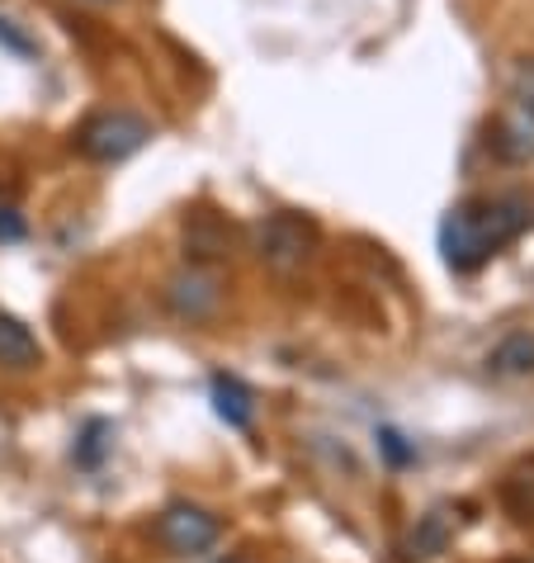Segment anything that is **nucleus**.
Here are the masks:
<instances>
[{"mask_svg": "<svg viewBox=\"0 0 534 563\" xmlns=\"http://www.w3.org/2000/svg\"><path fill=\"white\" fill-rule=\"evenodd\" d=\"M218 563H242V559H218Z\"/></svg>", "mask_w": 534, "mask_h": 563, "instance_id": "f3484780", "label": "nucleus"}, {"mask_svg": "<svg viewBox=\"0 0 534 563\" xmlns=\"http://www.w3.org/2000/svg\"><path fill=\"white\" fill-rule=\"evenodd\" d=\"M24 238V218L14 209H0V242H20Z\"/></svg>", "mask_w": 534, "mask_h": 563, "instance_id": "4468645a", "label": "nucleus"}, {"mask_svg": "<svg viewBox=\"0 0 534 563\" xmlns=\"http://www.w3.org/2000/svg\"><path fill=\"white\" fill-rule=\"evenodd\" d=\"M218 303H223V285H218L209 265H185V271L166 279V308L180 322H209Z\"/></svg>", "mask_w": 534, "mask_h": 563, "instance_id": "39448f33", "label": "nucleus"}, {"mask_svg": "<svg viewBox=\"0 0 534 563\" xmlns=\"http://www.w3.org/2000/svg\"><path fill=\"white\" fill-rule=\"evenodd\" d=\"M530 228V205L525 199H464L445 213L440 223V252H445L449 271H478L482 261H492L501 246L515 242Z\"/></svg>", "mask_w": 534, "mask_h": 563, "instance_id": "f257e3e1", "label": "nucleus"}, {"mask_svg": "<svg viewBox=\"0 0 534 563\" xmlns=\"http://www.w3.org/2000/svg\"><path fill=\"white\" fill-rule=\"evenodd\" d=\"M104 435H109V427L104 421H90L86 427V435H81V450H76V464H86V468H96L100 464V455H104Z\"/></svg>", "mask_w": 534, "mask_h": 563, "instance_id": "ddd939ff", "label": "nucleus"}, {"mask_svg": "<svg viewBox=\"0 0 534 563\" xmlns=\"http://www.w3.org/2000/svg\"><path fill=\"white\" fill-rule=\"evenodd\" d=\"M227 242H232V232L209 213H194L190 223H185V246H190L194 261H218L227 252Z\"/></svg>", "mask_w": 534, "mask_h": 563, "instance_id": "1a4fd4ad", "label": "nucleus"}, {"mask_svg": "<svg viewBox=\"0 0 534 563\" xmlns=\"http://www.w3.org/2000/svg\"><path fill=\"white\" fill-rule=\"evenodd\" d=\"M445 544H449V516L445 511H431L426 521L416 526V536H412V544H407V554H412V559H435V554H445Z\"/></svg>", "mask_w": 534, "mask_h": 563, "instance_id": "9d476101", "label": "nucleus"}, {"mask_svg": "<svg viewBox=\"0 0 534 563\" xmlns=\"http://www.w3.org/2000/svg\"><path fill=\"white\" fill-rule=\"evenodd\" d=\"M379 441H383V450H388V460H392V464H407V455H412V450L402 445V435H398V431H379Z\"/></svg>", "mask_w": 534, "mask_h": 563, "instance_id": "dca6fc26", "label": "nucleus"}, {"mask_svg": "<svg viewBox=\"0 0 534 563\" xmlns=\"http://www.w3.org/2000/svg\"><path fill=\"white\" fill-rule=\"evenodd\" d=\"M497 152L507 156V162H534V114H525V109H507L497 123Z\"/></svg>", "mask_w": 534, "mask_h": 563, "instance_id": "6e6552de", "label": "nucleus"}, {"mask_svg": "<svg viewBox=\"0 0 534 563\" xmlns=\"http://www.w3.org/2000/svg\"><path fill=\"white\" fill-rule=\"evenodd\" d=\"M492 369H497V374H525V369H534V336H530V332L507 336V341H501V346L492 351Z\"/></svg>", "mask_w": 534, "mask_h": 563, "instance_id": "9b49d317", "label": "nucleus"}, {"mask_svg": "<svg viewBox=\"0 0 534 563\" xmlns=\"http://www.w3.org/2000/svg\"><path fill=\"white\" fill-rule=\"evenodd\" d=\"M152 143V123L143 114H129V109H104V114L86 119V129L76 133V147L81 156L100 166H114V162H129L133 152H143Z\"/></svg>", "mask_w": 534, "mask_h": 563, "instance_id": "f03ea898", "label": "nucleus"}, {"mask_svg": "<svg viewBox=\"0 0 534 563\" xmlns=\"http://www.w3.org/2000/svg\"><path fill=\"white\" fill-rule=\"evenodd\" d=\"M38 360H43L38 336L29 332L20 318L0 312V369H34Z\"/></svg>", "mask_w": 534, "mask_h": 563, "instance_id": "423d86ee", "label": "nucleus"}, {"mask_svg": "<svg viewBox=\"0 0 534 563\" xmlns=\"http://www.w3.org/2000/svg\"><path fill=\"white\" fill-rule=\"evenodd\" d=\"M213 412L223 417L232 431H246L251 421H256V398H251V388L242 379H232V374H213Z\"/></svg>", "mask_w": 534, "mask_h": 563, "instance_id": "0eeeda50", "label": "nucleus"}, {"mask_svg": "<svg viewBox=\"0 0 534 563\" xmlns=\"http://www.w3.org/2000/svg\"><path fill=\"white\" fill-rule=\"evenodd\" d=\"M312 252H318V223L303 213H270L256 232V256L270 265L275 275L303 271Z\"/></svg>", "mask_w": 534, "mask_h": 563, "instance_id": "7ed1b4c3", "label": "nucleus"}, {"mask_svg": "<svg viewBox=\"0 0 534 563\" xmlns=\"http://www.w3.org/2000/svg\"><path fill=\"white\" fill-rule=\"evenodd\" d=\"M96 5H109V0H96Z\"/></svg>", "mask_w": 534, "mask_h": 563, "instance_id": "a211bd4d", "label": "nucleus"}, {"mask_svg": "<svg viewBox=\"0 0 534 563\" xmlns=\"http://www.w3.org/2000/svg\"><path fill=\"white\" fill-rule=\"evenodd\" d=\"M511 104L534 114V62H515L511 71Z\"/></svg>", "mask_w": 534, "mask_h": 563, "instance_id": "f8f14e48", "label": "nucleus"}, {"mask_svg": "<svg viewBox=\"0 0 534 563\" xmlns=\"http://www.w3.org/2000/svg\"><path fill=\"white\" fill-rule=\"evenodd\" d=\"M0 43H10V48H14V53H24V57L34 53V43H29L20 29H14V20H0Z\"/></svg>", "mask_w": 534, "mask_h": 563, "instance_id": "2eb2a0df", "label": "nucleus"}, {"mask_svg": "<svg viewBox=\"0 0 534 563\" xmlns=\"http://www.w3.org/2000/svg\"><path fill=\"white\" fill-rule=\"evenodd\" d=\"M218 536H223L218 516L194 507V503H170L162 516H156V540H162L170 554H180V559L213 550Z\"/></svg>", "mask_w": 534, "mask_h": 563, "instance_id": "20e7f679", "label": "nucleus"}]
</instances>
